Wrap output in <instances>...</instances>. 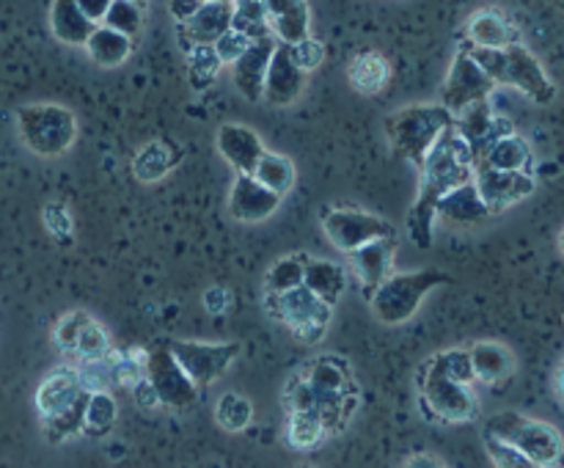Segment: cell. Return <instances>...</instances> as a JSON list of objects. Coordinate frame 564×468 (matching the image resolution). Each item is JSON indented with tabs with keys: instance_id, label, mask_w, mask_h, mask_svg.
<instances>
[{
	"instance_id": "obj_1",
	"label": "cell",
	"mask_w": 564,
	"mask_h": 468,
	"mask_svg": "<svg viewBox=\"0 0 564 468\" xmlns=\"http://www.w3.org/2000/svg\"><path fill=\"white\" fill-rule=\"evenodd\" d=\"M468 179H474V152L452 121L441 132L438 141L430 146L424 163L419 165V193L411 213H408V235H411L413 246H433V229L435 218H438L435 207H438L441 196Z\"/></svg>"
},
{
	"instance_id": "obj_2",
	"label": "cell",
	"mask_w": 564,
	"mask_h": 468,
	"mask_svg": "<svg viewBox=\"0 0 564 468\" xmlns=\"http://www.w3.org/2000/svg\"><path fill=\"white\" fill-rule=\"evenodd\" d=\"M463 50L474 55L479 66L494 77L496 86H512L527 94L532 102L551 105L556 99V83L538 61V55L527 44L516 42L510 47H474L463 44Z\"/></svg>"
},
{
	"instance_id": "obj_3",
	"label": "cell",
	"mask_w": 564,
	"mask_h": 468,
	"mask_svg": "<svg viewBox=\"0 0 564 468\" xmlns=\"http://www.w3.org/2000/svg\"><path fill=\"white\" fill-rule=\"evenodd\" d=\"M455 121V113L444 105H408L386 119V135L397 157L408 160L419 168L427 157L430 146L441 132Z\"/></svg>"
},
{
	"instance_id": "obj_4",
	"label": "cell",
	"mask_w": 564,
	"mask_h": 468,
	"mask_svg": "<svg viewBox=\"0 0 564 468\" xmlns=\"http://www.w3.org/2000/svg\"><path fill=\"white\" fill-rule=\"evenodd\" d=\"M419 400H422L424 416L435 418V422L446 424H463L471 422L479 411V402L474 396L471 383H460V380L449 378L441 369V363L433 358L419 367L416 372Z\"/></svg>"
},
{
	"instance_id": "obj_5",
	"label": "cell",
	"mask_w": 564,
	"mask_h": 468,
	"mask_svg": "<svg viewBox=\"0 0 564 468\" xmlns=\"http://www.w3.org/2000/svg\"><path fill=\"white\" fill-rule=\"evenodd\" d=\"M446 273L441 270H413V273H389L369 295L372 314L383 325H402L422 308L424 297L435 286L446 284Z\"/></svg>"
},
{
	"instance_id": "obj_6",
	"label": "cell",
	"mask_w": 564,
	"mask_h": 468,
	"mask_svg": "<svg viewBox=\"0 0 564 468\" xmlns=\"http://www.w3.org/2000/svg\"><path fill=\"white\" fill-rule=\"evenodd\" d=\"M17 132L33 154L58 157L75 143L77 119L64 105L31 102L17 110Z\"/></svg>"
},
{
	"instance_id": "obj_7",
	"label": "cell",
	"mask_w": 564,
	"mask_h": 468,
	"mask_svg": "<svg viewBox=\"0 0 564 468\" xmlns=\"http://www.w3.org/2000/svg\"><path fill=\"white\" fill-rule=\"evenodd\" d=\"M485 433L521 449L532 460V466L538 468L556 466L564 455L562 435L554 424L523 416L518 411H501L496 416H490L488 424H485Z\"/></svg>"
},
{
	"instance_id": "obj_8",
	"label": "cell",
	"mask_w": 564,
	"mask_h": 468,
	"mask_svg": "<svg viewBox=\"0 0 564 468\" xmlns=\"http://www.w3.org/2000/svg\"><path fill=\"white\" fill-rule=\"evenodd\" d=\"M264 308H268V314L275 323H284L297 341L317 345L325 336V330H328L330 308L334 306L319 301L306 284H301L290 292H281V295L268 292L264 295Z\"/></svg>"
},
{
	"instance_id": "obj_9",
	"label": "cell",
	"mask_w": 564,
	"mask_h": 468,
	"mask_svg": "<svg viewBox=\"0 0 564 468\" xmlns=\"http://www.w3.org/2000/svg\"><path fill=\"white\" fill-rule=\"evenodd\" d=\"M143 374H147V380L154 385V391H158L160 405L174 407V411H185V407L196 405L198 385L193 383L191 374L182 369V363L176 361V356L171 352L169 345L147 350Z\"/></svg>"
},
{
	"instance_id": "obj_10",
	"label": "cell",
	"mask_w": 564,
	"mask_h": 468,
	"mask_svg": "<svg viewBox=\"0 0 564 468\" xmlns=\"http://www.w3.org/2000/svg\"><path fill=\"white\" fill-rule=\"evenodd\" d=\"M169 347L198 389H209L215 380L224 378L226 369L231 367V361L240 352V347L231 345V341H218L215 345V341L174 339L169 341Z\"/></svg>"
},
{
	"instance_id": "obj_11",
	"label": "cell",
	"mask_w": 564,
	"mask_h": 468,
	"mask_svg": "<svg viewBox=\"0 0 564 468\" xmlns=\"http://www.w3.org/2000/svg\"><path fill=\"white\" fill-rule=\"evenodd\" d=\"M494 88V77L474 61L468 50L460 47L455 61H452L449 72H446L444 88H441V105L449 108L452 113H460L463 108L479 102V99H490Z\"/></svg>"
},
{
	"instance_id": "obj_12",
	"label": "cell",
	"mask_w": 564,
	"mask_h": 468,
	"mask_svg": "<svg viewBox=\"0 0 564 468\" xmlns=\"http://www.w3.org/2000/svg\"><path fill=\"white\" fill-rule=\"evenodd\" d=\"M323 229L325 235H328V240L345 253L356 251L358 246H364V242L369 240H378V237L397 235L394 226H391L389 220L380 218V215L364 213V209L356 207L328 209V213L323 215Z\"/></svg>"
},
{
	"instance_id": "obj_13",
	"label": "cell",
	"mask_w": 564,
	"mask_h": 468,
	"mask_svg": "<svg viewBox=\"0 0 564 468\" xmlns=\"http://www.w3.org/2000/svg\"><path fill=\"white\" fill-rule=\"evenodd\" d=\"M474 182H477V191L482 202L488 204L490 215L507 213L538 191V179H534L532 171L474 168Z\"/></svg>"
},
{
	"instance_id": "obj_14",
	"label": "cell",
	"mask_w": 564,
	"mask_h": 468,
	"mask_svg": "<svg viewBox=\"0 0 564 468\" xmlns=\"http://www.w3.org/2000/svg\"><path fill=\"white\" fill-rule=\"evenodd\" d=\"M303 88H306V72L295 64L290 44L279 42L270 55L268 75H264L262 102L273 105V108H286V105L297 102Z\"/></svg>"
},
{
	"instance_id": "obj_15",
	"label": "cell",
	"mask_w": 564,
	"mask_h": 468,
	"mask_svg": "<svg viewBox=\"0 0 564 468\" xmlns=\"http://www.w3.org/2000/svg\"><path fill=\"white\" fill-rule=\"evenodd\" d=\"M455 127H457V132L466 138L468 146H471L474 163H477L479 154L488 149L490 141L516 132V127H512L510 119L494 113V108H490V99H479V102L468 105V108H463L460 113H455Z\"/></svg>"
},
{
	"instance_id": "obj_16",
	"label": "cell",
	"mask_w": 564,
	"mask_h": 468,
	"mask_svg": "<svg viewBox=\"0 0 564 468\" xmlns=\"http://www.w3.org/2000/svg\"><path fill=\"white\" fill-rule=\"evenodd\" d=\"M303 380L317 396V405L323 402H339L345 396L358 394L356 380H352L350 363L339 356H319L303 369Z\"/></svg>"
},
{
	"instance_id": "obj_17",
	"label": "cell",
	"mask_w": 564,
	"mask_h": 468,
	"mask_svg": "<svg viewBox=\"0 0 564 468\" xmlns=\"http://www.w3.org/2000/svg\"><path fill=\"white\" fill-rule=\"evenodd\" d=\"M281 198H284L281 193L264 187L253 174H237L235 185H231L229 213L242 224H259L281 207Z\"/></svg>"
},
{
	"instance_id": "obj_18",
	"label": "cell",
	"mask_w": 564,
	"mask_h": 468,
	"mask_svg": "<svg viewBox=\"0 0 564 468\" xmlns=\"http://www.w3.org/2000/svg\"><path fill=\"white\" fill-rule=\"evenodd\" d=\"M394 251H397V237H378V240H369L364 246H358L356 251H350V264H352V273L356 279L361 281V290L364 295L375 292V286L391 273L394 268Z\"/></svg>"
},
{
	"instance_id": "obj_19",
	"label": "cell",
	"mask_w": 564,
	"mask_h": 468,
	"mask_svg": "<svg viewBox=\"0 0 564 468\" xmlns=\"http://www.w3.org/2000/svg\"><path fill=\"white\" fill-rule=\"evenodd\" d=\"M275 44H279L275 36L257 39V42L248 44L246 53L231 64V80H235L237 91H240L248 102H259V99H262L264 75H268V64Z\"/></svg>"
},
{
	"instance_id": "obj_20",
	"label": "cell",
	"mask_w": 564,
	"mask_h": 468,
	"mask_svg": "<svg viewBox=\"0 0 564 468\" xmlns=\"http://www.w3.org/2000/svg\"><path fill=\"white\" fill-rule=\"evenodd\" d=\"M215 146H218L220 157L229 165H235L237 174H251L257 168L259 157L264 152V143L257 130L246 124H224L215 135Z\"/></svg>"
},
{
	"instance_id": "obj_21",
	"label": "cell",
	"mask_w": 564,
	"mask_h": 468,
	"mask_svg": "<svg viewBox=\"0 0 564 468\" xmlns=\"http://www.w3.org/2000/svg\"><path fill=\"white\" fill-rule=\"evenodd\" d=\"M435 215H438V218H444L446 224L477 226V224H482V220L490 218V209H488V204L482 202V196H479L477 182L468 179L441 196L438 207H435Z\"/></svg>"
},
{
	"instance_id": "obj_22",
	"label": "cell",
	"mask_w": 564,
	"mask_h": 468,
	"mask_svg": "<svg viewBox=\"0 0 564 468\" xmlns=\"http://www.w3.org/2000/svg\"><path fill=\"white\" fill-rule=\"evenodd\" d=\"M231 28V0H215L202 3V9L180 25L182 47L191 50L193 44H213L215 39Z\"/></svg>"
},
{
	"instance_id": "obj_23",
	"label": "cell",
	"mask_w": 564,
	"mask_h": 468,
	"mask_svg": "<svg viewBox=\"0 0 564 468\" xmlns=\"http://www.w3.org/2000/svg\"><path fill=\"white\" fill-rule=\"evenodd\" d=\"M516 42H521L518 28L499 9L477 11L468 20L466 39H463V44H474V47H510Z\"/></svg>"
},
{
	"instance_id": "obj_24",
	"label": "cell",
	"mask_w": 564,
	"mask_h": 468,
	"mask_svg": "<svg viewBox=\"0 0 564 468\" xmlns=\"http://www.w3.org/2000/svg\"><path fill=\"white\" fill-rule=\"evenodd\" d=\"M83 389L86 385H83L80 372H75V369H55V372H50L36 389L39 416L47 418L64 411V407H69L80 396Z\"/></svg>"
},
{
	"instance_id": "obj_25",
	"label": "cell",
	"mask_w": 564,
	"mask_h": 468,
	"mask_svg": "<svg viewBox=\"0 0 564 468\" xmlns=\"http://www.w3.org/2000/svg\"><path fill=\"white\" fill-rule=\"evenodd\" d=\"M474 168H507V171H532L534 168V152L529 146L527 138L518 132L501 135L488 143L482 154L477 157Z\"/></svg>"
},
{
	"instance_id": "obj_26",
	"label": "cell",
	"mask_w": 564,
	"mask_h": 468,
	"mask_svg": "<svg viewBox=\"0 0 564 468\" xmlns=\"http://www.w3.org/2000/svg\"><path fill=\"white\" fill-rule=\"evenodd\" d=\"M268 3L270 31L279 42L295 44L308 36V3L306 0H264Z\"/></svg>"
},
{
	"instance_id": "obj_27",
	"label": "cell",
	"mask_w": 564,
	"mask_h": 468,
	"mask_svg": "<svg viewBox=\"0 0 564 468\" xmlns=\"http://www.w3.org/2000/svg\"><path fill=\"white\" fill-rule=\"evenodd\" d=\"M468 352H471L474 378L482 383L499 385L516 372V356L499 341H477L474 347H468Z\"/></svg>"
},
{
	"instance_id": "obj_28",
	"label": "cell",
	"mask_w": 564,
	"mask_h": 468,
	"mask_svg": "<svg viewBox=\"0 0 564 468\" xmlns=\"http://www.w3.org/2000/svg\"><path fill=\"white\" fill-rule=\"evenodd\" d=\"M50 28H53V36L58 39V42L72 44V47H83L97 25L83 14L77 0H53V9H50Z\"/></svg>"
},
{
	"instance_id": "obj_29",
	"label": "cell",
	"mask_w": 564,
	"mask_h": 468,
	"mask_svg": "<svg viewBox=\"0 0 564 468\" xmlns=\"http://www.w3.org/2000/svg\"><path fill=\"white\" fill-rule=\"evenodd\" d=\"M303 284H306L319 301H325L328 306H336L347 290V273L345 268H339L336 262L308 257L306 270H303Z\"/></svg>"
},
{
	"instance_id": "obj_30",
	"label": "cell",
	"mask_w": 564,
	"mask_h": 468,
	"mask_svg": "<svg viewBox=\"0 0 564 468\" xmlns=\"http://www.w3.org/2000/svg\"><path fill=\"white\" fill-rule=\"evenodd\" d=\"M83 47L88 50V58L94 64L105 66V69H113V66H121L132 55V39L113 31L110 25H97Z\"/></svg>"
},
{
	"instance_id": "obj_31",
	"label": "cell",
	"mask_w": 564,
	"mask_h": 468,
	"mask_svg": "<svg viewBox=\"0 0 564 468\" xmlns=\"http://www.w3.org/2000/svg\"><path fill=\"white\" fill-rule=\"evenodd\" d=\"M176 163H180V152L171 149V143L152 141L138 149V154L132 157V174L143 185H154V182L165 179Z\"/></svg>"
},
{
	"instance_id": "obj_32",
	"label": "cell",
	"mask_w": 564,
	"mask_h": 468,
	"mask_svg": "<svg viewBox=\"0 0 564 468\" xmlns=\"http://www.w3.org/2000/svg\"><path fill=\"white\" fill-rule=\"evenodd\" d=\"M347 75H350V83L356 91L378 94L383 91L386 83H389L391 66L380 53H375V50H364V53H358L356 58H352L350 72H347Z\"/></svg>"
},
{
	"instance_id": "obj_33",
	"label": "cell",
	"mask_w": 564,
	"mask_h": 468,
	"mask_svg": "<svg viewBox=\"0 0 564 468\" xmlns=\"http://www.w3.org/2000/svg\"><path fill=\"white\" fill-rule=\"evenodd\" d=\"M119 418V405H116L113 394L105 389L88 391V405H86V422H83V433L91 438H102L110 429L116 427Z\"/></svg>"
},
{
	"instance_id": "obj_34",
	"label": "cell",
	"mask_w": 564,
	"mask_h": 468,
	"mask_svg": "<svg viewBox=\"0 0 564 468\" xmlns=\"http://www.w3.org/2000/svg\"><path fill=\"white\" fill-rule=\"evenodd\" d=\"M88 391L91 389H83L80 396L72 402L69 407L58 411L55 416L42 418L44 424V433H47L50 444H61V440L72 438V435H80L83 433V422H86V405H88Z\"/></svg>"
},
{
	"instance_id": "obj_35",
	"label": "cell",
	"mask_w": 564,
	"mask_h": 468,
	"mask_svg": "<svg viewBox=\"0 0 564 468\" xmlns=\"http://www.w3.org/2000/svg\"><path fill=\"white\" fill-rule=\"evenodd\" d=\"M251 174L257 176L264 187L281 193V196H286V193L292 191V185H295V165H292V160L284 157V154L268 152V149L262 152V157H259L257 168H253Z\"/></svg>"
},
{
	"instance_id": "obj_36",
	"label": "cell",
	"mask_w": 564,
	"mask_h": 468,
	"mask_svg": "<svg viewBox=\"0 0 564 468\" xmlns=\"http://www.w3.org/2000/svg\"><path fill=\"white\" fill-rule=\"evenodd\" d=\"M231 28L246 33L251 42L273 36L268 22V3L264 0H231Z\"/></svg>"
},
{
	"instance_id": "obj_37",
	"label": "cell",
	"mask_w": 564,
	"mask_h": 468,
	"mask_svg": "<svg viewBox=\"0 0 564 468\" xmlns=\"http://www.w3.org/2000/svg\"><path fill=\"white\" fill-rule=\"evenodd\" d=\"M323 418H319V413L314 407L312 411H290V418H286V440H290L292 449H314L323 440Z\"/></svg>"
},
{
	"instance_id": "obj_38",
	"label": "cell",
	"mask_w": 564,
	"mask_h": 468,
	"mask_svg": "<svg viewBox=\"0 0 564 468\" xmlns=\"http://www.w3.org/2000/svg\"><path fill=\"white\" fill-rule=\"evenodd\" d=\"M220 66H224V61L218 58L213 44H193L187 50V75H191V86L196 91H204L218 77Z\"/></svg>"
},
{
	"instance_id": "obj_39",
	"label": "cell",
	"mask_w": 564,
	"mask_h": 468,
	"mask_svg": "<svg viewBox=\"0 0 564 468\" xmlns=\"http://www.w3.org/2000/svg\"><path fill=\"white\" fill-rule=\"evenodd\" d=\"M306 259V253H292V257L279 259V262L268 270V275H264V290L281 295V292H290L295 290V286H301Z\"/></svg>"
},
{
	"instance_id": "obj_40",
	"label": "cell",
	"mask_w": 564,
	"mask_h": 468,
	"mask_svg": "<svg viewBox=\"0 0 564 468\" xmlns=\"http://www.w3.org/2000/svg\"><path fill=\"white\" fill-rule=\"evenodd\" d=\"M215 418H218V424L226 433H242L253 418L251 400H246L237 391H226L218 400V407H215Z\"/></svg>"
},
{
	"instance_id": "obj_41",
	"label": "cell",
	"mask_w": 564,
	"mask_h": 468,
	"mask_svg": "<svg viewBox=\"0 0 564 468\" xmlns=\"http://www.w3.org/2000/svg\"><path fill=\"white\" fill-rule=\"evenodd\" d=\"M102 25H110L113 31L135 39L138 33L143 31V9L141 6L132 3V0H113L108 9V14H105Z\"/></svg>"
},
{
	"instance_id": "obj_42",
	"label": "cell",
	"mask_w": 564,
	"mask_h": 468,
	"mask_svg": "<svg viewBox=\"0 0 564 468\" xmlns=\"http://www.w3.org/2000/svg\"><path fill=\"white\" fill-rule=\"evenodd\" d=\"M108 361H110V380L119 385H132L143 378V361H147V350L119 352V356L108 358Z\"/></svg>"
},
{
	"instance_id": "obj_43",
	"label": "cell",
	"mask_w": 564,
	"mask_h": 468,
	"mask_svg": "<svg viewBox=\"0 0 564 468\" xmlns=\"http://www.w3.org/2000/svg\"><path fill=\"white\" fill-rule=\"evenodd\" d=\"M88 319L91 317H88L86 312H80V308L64 314V317L58 319V325H55V334H53L55 347H58V350H66V352H75L77 339H80V330L86 328Z\"/></svg>"
},
{
	"instance_id": "obj_44",
	"label": "cell",
	"mask_w": 564,
	"mask_h": 468,
	"mask_svg": "<svg viewBox=\"0 0 564 468\" xmlns=\"http://www.w3.org/2000/svg\"><path fill=\"white\" fill-rule=\"evenodd\" d=\"M75 352H77V356L86 358V361H88V358L108 356V352H110L108 330H105L99 323H94V319H88L86 328L80 330V339H77Z\"/></svg>"
},
{
	"instance_id": "obj_45",
	"label": "cell",
	"mask_w": 564,
	"mask_h": 468,
	"mask_svg": "<svg viewBox=\"0 0 564 468\" xmlns=\"http://www.w3.org/2000/svg\"><path fill=\"white\" fill-rule=\"evenodd\" d=\"M485 446H488V455H490V460L496 462V466H501V468H534L532 460H529V457L523 455L521 449H516L512 444H507V440L494 438V435L485 433Z\"/></svg>"
},
{
	"instance_id": "obj_46",
	"label": "cell",
	"mask_w": 564,
	"mask_h": 468,
	"mask_svg": "<svg viewBox=\"0 0 564 468\" xmlns=\"http://www.w3.org/2000/svg\"><path fill=\"white\" fill-rule=\"evenodd\" d=\"M435 361L441 363V369H444L449 378L460 380V383H474V367H471V352L468 350H444L435 356Z\"/></svg>"
},
{
	"instance_id": "obj_47",
	"label": "cell",
	"mask_w": 564,
	"mask_h": 468,
	"mask_svg": "<svg viewBox=\"0 0 564 468\" xmlns=\"http://www.w3.org/2000/svg\"><path fill=\"white\" fill-rule=\"evenodd\" d=\"M248 44H251V39H248L246 33L237 31V28H229V31H224L218 39H215L213 47L224 64H235V61L246 53Z\"/></svg>"
},
{
	"instance_id": "obj_48",
	"label": "cell",
	"mask_w": 564,
	"mask_h": 468,
	"mask_svg": "<svg viewBox=\"0 0 564 468\" xmlns=\"http://www.w3.org/2000/svg\"><path fill=\"white\" fill-rule=\"evenodd\" d=\"M290 53L292 58H295V64L308 75V72H314L325 61V44L317 42V39L306 36L301 39V42L290 44Z\"/></svg>"
},
{
	"instance_id": "obj_49",
	"label": "cell",
	"mask_w": 564,
	"mask_h": 468,
	"mask_svg": "<svg viewBox=\"0 0 564 468\" xmlns=\"http://www.w3.org/2000/svg\"><path fill=\"white\" fill-rule=\"evenodd\" d=\"M42 220H44V229H47L55 240H69L72 237V218L69 213H66L64 204L58 202L44 204Z\"/></svg>"
},
{
	"instance_id": "obj_50",
	"label": "cell",
	"mask_w": 564,
	"mask_h": 468,
	"mask_svg": "<svg viewBox=\"0 0 564 468\" xmlns=\"http://www.w3.org/2000/svg\"><path fill=\"white\" fill-rule=\"evenodd\" d=\"M284 402L290 411H312V407H317V396H314V391L308 389L303 374H297V378L290 380V389H286Z\"/></svg>"
},
{
	"instance_id": "obj_51",
	"label": "cell",
	"mask_w": 564,
	"mask_h": 468,
	"mask_svg": "<svg viewBox=\"0 0 564 468\" xmlns=\"http://www.w3.org/2000/svg\"><path fill=\"white\" fill-rule=\"evenodd\" d=\"M130 389H132V400H135V405L141 407V411H152V407L160 405L158 391H154V385L149 383L147 374H143V378L138 380V383H132Z\"/></svg>"
},
{
	"instance_id": "obj_52",
	"label": "cell",
	"mask_w": 564,
	"mask_h": 468,
	"mask_svg": "<svg viewBox=\"0 0 564 468\" xmlns=\"http://www.w3.org/2000/svg\"><path fill=\"white\" fill-rule=\"evenodd\" d=\"M110 3H113V0H77L80 11L88 17V20L94 22V25H102V20H105V14H108Z\"/></svg>"
},
{
	"instance_id": "obj_53",
	"label": "cell",
	"mask_w": 564,
	"mask_h": 468,
	"mask_svg": "<svg viewBox=\"0 0 564 468\" xmlns=\"http://www.w3.org/2000/svg\"><path fill=\"white\" fill-rule=\"evenodd\" d=\"M204 0H171V17L176 20V25H182V22L191 20L193 14H196L198 9H202Z\"/></svg>"
},
{
	"instance_id": "obj_54",
	"label": "cell",
	"mask_w": 564,
	"mask_h": 468,
	"mask_svg": "<svg viewBox=\"0 0 564 468\" xmlns=\"http://www.w3.org/2000/svg\"><path fill=\"white\" fill-rule=\"evenodd\" d=\"M226 306H229V292H226L224 286H213V290L204 292V308H207L209 314L226 312Z\"/></svg>"
},
{
	"instance_id": "obj_55",
	"label": "cell",
	"mask_w": 564,
	"mask_h": 468,
	"mask_svg": "<svg viewBox=\"0 0 564 468\" xmlns=\"http://www.w3.org/2000/svg\"><path fill=\"white\" fill-rule=\"evenodd\" d=\"M405 466H408V468H419V466H430V468H435V466H446V462H444V460H438V457L427 455V451H419V455H413L411 460H405Z\"/></svg>"
},
{
	"instance_id": "obj_56",
	"label": "cell",
	"mask_w": 564,
	"mask_h": 468,
	"mask_svg": "<svg viewBox=\"0 0 564 468\" xmlns=\"http://www.w3.org/2000/svg\"><path fill=\"white\" fill-rule=\"evenodd\" d=\"M556 391H560V396L564 400V363L560 367V372H556Z\"/></svg>"
},
{
	"instance_id": "obj_57",
	"label": "cell",
	"mask_w": 564,
	"mask_h": 468,
	"mask_svg": "<svg viewBox=\"0 0 564 468\" xmlns=\"http://www.w3.org/2000/svg\"><path fill=\"white\" fill-rule=\"evenodd\" d=\"M132 3H135V6H141V9H147V6H149V0H132Z\"/></svg>"
},
{
	"instance_id": "obj_58",
	"label": "cell",
	"mask_w": 564,
	"mask_h": 468,
	"mask_svg": "<svg viewBox=\"0 0 564 468\" xmlns=\"http://www.w3.org/2000/svg\"><path fill=\"white\" fill-rule=\"evenodd\" d=\"M560 248H562V253H564V229H562V237H560Z\"/></svg>"
},
{
	"instance_id": "obj_59",
	"label": "cell",
	"mask_w": 564,
	"mask_h": 468,
	"mask_svg": "<svg viewBox=\"0 0 564 468\" xmlns=\"http://www.w3.org/2000/svg\"><path fill=\"white\" fill-rule=\"evenodd\" d=\"M204 3H215V0H204Z\"/></svg>"
}]
</instances>
